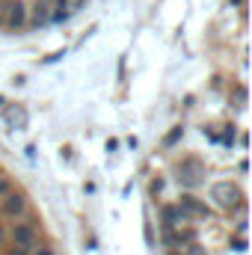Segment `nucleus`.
I'll return each instance as SVG.
<instances>
[{
	"instance_id": "1",
	"label": "nucleus",
	"mask_w": 252,
	"mask_h": 255,
	"mask_svg": "<svg viewBox=\"0 0 252 255\" xmlns=\"http://www.w3.org/2000/svg\"><path fill=\"white\" fill-rule=\"evenodd\" d=\"M211 199L220 205V208H235L238 202H241V190H238V184H232V181H217L214 187H211Z\"/></svg>"
},
{
	"instance_id": "2",
	"label": "nucleus",
	"mask_w": 252,
	"mask_h": 255,
	"mask_svg": "<svg viewBox=\"0 0 252 255\" xmlns=\"http://www.w3.org/2000/svg\"><path fill=\"white\" fill-rule=\"evenodd\" d=\"M3 24H6V27H12V30L24 27V24H27V6H24L21 0L6 3V18H3Z\"/></svg>"
},
{
	"instance_id": "3",
	"label": "nucleus",
	"mask_w": 252,
	"mask_h": 255,
	"mask_svg": "<svg viewBox=\"0 0 252 255\" xmlns=\"http://www.w3.org/2000/svg\"><path fill=\"white\" fill-rule=\"evenodd\" d=\"M181 214L184 217H199V220H205V217H211V208L205 205V202H199V199H193V196H181Z\"/></svg>"
},
{
	"instance_id": "4",
	"label": "nucleus",
	"mask_w": 252,
	"mask_h": 255,
	"mask_svg": "<svg viewBox=\"0 0 252 255\" xmlns=\"http://www.w3.org/2000/svg\"><path fill=\"white\" fill-rule=\"evenodd\" d=\"M199 175H202V163H199V160H184V163H181V169H178V181H181V184H187V187H193V184H199V181H202Z\"/></svg>"
},
{
	"instance_id": "5",
	"label": "nucleus",
	"mask_w": 252,
	"mask_h": 255,
	"mask_svg": "<svg viewBox=\"0 0 252 255\" xmlns=\"http://www.w3.org/2000/svg\"><path fill=\"white\" fill-rule=\"evenodd\" d=\"M12 238H15L18 247H27V250L36 247V232H33L30 226H15V229H12Z\"/></svg>"
},
{
	"instance_id": "6",
	"label": "nucleus",
	"mask_w": 252,
	"mask_h": 255,
	"mask_svg": "<svg viewBox=\"0 0 252 255\" xmlns=\"http://www.w3.org/2000/svg\"><path fill=\"white\" fill-rule=\"evenodd\" d=\"M24 211V196L21 193H9L6 199H3V214L6 217H18Z\"/></svg>"
},
{
	"instance_id": "7",
	"label": "nucleus",
	"mask_w": 252,
	"mask_h": 255,
	"mask_svg": "<svg viewBox=\"0 0 252 255\" xmlns=\"http://www.w3.org/2000/svg\"><path fill=\"white\" fill-rule=\"evenodd\" d=\"M187 217L181 214V208H163V226L166 229H175V226H181Z\"/></svg>"
},
{
	"instance_id": "8",
	"label": "nucleus",
	"mask_w": 252,
	"mask_h": 255,
	"mask_svg": "<svg viewBox=\"0 0 252 255\" xmlns=\"http://www.w3.org/2000/svg\"><path fill=\"white\" fill-rule=\"evenodd\" d=\"M6 122L15 125V128H24L27 125V113H24L21 107H9V110H6Z\"/></svg>"
},
{
	"instance_id": "9",
	"label": "nucleus",
	"mask_w": 252,
	"mask_h": 255,
	"mask_svg": "<svg viewBox=\"0 0 252 255\" xmlns=\"http://www.w3.org/2000/svg\"><path fill=\"white\" fill-rule=\"evenodd\" d=\"M48 21H51L48 6H45V3H36V9H33V24L39 27V24H48Z\"/></svg>"
},
{
	"instance_id": "10",
	"label": "nucleus",
	"mask_w": 252,
	"mask_h": 255,
	"mask_svg": "<svg viewBox=\"0 0 252 255\" xmlns=\"http://www.w3.org/2000/svg\"><path fill=\"white\" fill-rule=\"evenodd\" d=\"M9 255H30L27 247H15V250H9Z\"/></svg>"
},
{
	"instance_id": "11",
	"label": "nucleus",
	"mask_w": 252,
	"mask_h": 255,
	"mask_svg": "<svg viewBox=\"0 0 252 255\" xmlns=\"http://www.w3.org/2000/svg\"><path fill=\"white\" fill-rule=\"evenodd\" d=\"M178 136H181V128H178V130H172V133H169V136H166V142H175V139H178Z\"/></svg>"
},
{
	"instance_id": "12",
	"label": "nucleus",
	"mask_w": 252,
	"mask_h": 255,
	"mask_svg": "<svg viewBox=\"0 0 252 255\" xmlns=\"http://www.w3.org/2000/svg\"><path fill=\"white\" fill-rule=\"evenodd\" d=\"M3 18H6V3H0V24H3Z\"/></svg>"
},
{
	"instance_id": "13",
	"label": "nucleus",
	"mask_w": 252,
	"mask_h": 255,
	"mask_svg": "<svg viewBox=\"0 0 252 255\" xmlns=\"http://www.w3.org/2000/svg\"><path fill=\"white\" fill-rule=\"evenodd\" d=\"M36 255H54V253H51V250H39Z\"/></svg>"
},
{
	"instance_id": "14",
	"label": "nucleus",
	"mask_w": 252,
	"mask_h": 255,
	"mask_svg": "<svg viewBox=\"0 0 252 255\" xmlns=\"http://www.w3.org/2000/svg\"><path fill=\"white\" fill-rule=\"evenodd\" d=\"M3 241H6V235H3V229H0V244H3Z\"/></svg>"
},
{
	"instance_id": "15",
	"label": "nucleus",
	"mask_w": 252,
	"mask_h": 255,
	"mask_svg": "<svg viewBox=\"0 0 252 255\" xmlns=\"http://www.w3.org/2000/svg\"><path fill=\"white\" fill-rule=\"evenodd\" d=\"M3 190H6V181H0V193H3Z\"/></svg>"
}]
</instances>
